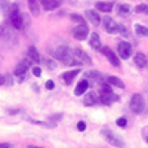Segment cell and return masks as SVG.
<instances>
[{
	"label": "cell",
	"mask_w": 148,
	"mask_h": 148,
	"mask_svg": "<svg viewBox=\"0 0 148 148\" xmlns=\"http://www.w3.org/2000/svg\"><path fill=\"white\" fill-rule=\"evenodd\" d=\"M9 21H10V25L12 28H15V30H22L24 28V16L22 14L19 12L18 6L16 5H12L9 8Z\"/></svg>",
	"instance_id": "obj_1"
},
{
	"label": "cell",
	"mask_w": 148,
	"mask_h": 148,
	"mask_svg": "<svg viewBox=\"0 0 148 148\" xmlns=\"http://www.w3.org/2000/svg\"><path fill=\"white\" fill-rule=\"evenodd\" d=\"M71 53H73V56H74V59L77 61V64H80V65H92V59H90V56L86 53V52H83L80 47H73L71 49Z\"/></svg>",
	"instance_id": "obj_2"
},
{
	"label": "cell",
	"mask_w": 148,
	"mask_h": 148,
	"mask_svg": "<svg viewBox=\"0 0 148 148\" xmlns=\"http://www.w3.org/2000/svg\"><path fill=\"white\" fill-rule=\"evenodd\" d=\"M102 135H104V138L107 139L108 144L114 145V147H119V148L125 147V141H123L120 136H117L114 132H111L110 129H104V130H102Z\"/></svg>",
	"instance_id": "obj_3"
},
{
	"label": "cell",
	"mask_w": 148,
	"mask_h": 148,
	"mask_svg": "<svg viewBox=\"0 0 148 148\" xmlns=\"http://www.w3.org/2000/svg\"><path fill=\"white\" fill-rule=\"evenodd\" d=\"M129 107H130V110L133 111L135 114H141L142 110H144V98H142V95L141 93H135L130 98Z\"/></svg>",
	"instance_id": "obj_4"
},
{
	"label": "cell",
	"mask_w": 148,
	"mask_h": 148,
	"mask_svg": "<svg viewBox=\"0 0 148 148\" xmlns=\"http://www.w3.org/2000/svg\"><path fill=\"white\" fill-rule=\"evenodd\" d=\"M30 62L31 61L28 59V58H25V59H22L21 62L15 67V70H14V74L18 77V80L19 82H24L25 80V73H27V70H28V67H30Z\"/></svg>",
	"instance_id": "obj_5"
},
{
	"label": "cell",
	"mask_w": 148,
	"mask_h": 148,
	"mask_svg": "<svg viewBox=\"0 0 148 148\" xmlns=\"http://www.w3.org/2000/svg\"><path fill=\"white\" fill-rule=\"evenodd\" d=\"M88 36H89V28L86 24H79L77 27L73 28V37L76 40H84L88 39Z\"/></svg>",
	"instance_id": "obj_6"
},
{
	"label": "cell",
	"mask_w": 148,
	"mask_h": 148,
	"mask_svg": "<svg viewBox=\"0 0 148 148\" xmlns=\"http://www.w3.org/2000/svg\"><path fill=\"white\" fill-rule=\"evenodd\" d=\"M99 101H101V104H104V105H111V104L116 102V101H120V96L114 95L113 92H101Z\"/></svg>",
	"instance_id": "obj_7"
},
{
	"label": "cell",
	"mask_w": 148,
	"mask_h": 148,
	"mask_svg": "<svg viewBox=\"0 0 148 148\" xmlns=\"http://www.w3.org/2000/svg\"><path fill=\"white\" fill-rule=\"evenodd\" d=\"M117 49H119L120 58H123V59H127L130 56V53H132V46L127 42H120L119 46H117Z\"/></svg>",
	"instance_id": "obj_8"
},
{
	"label": "cell",
	"mask_w": 148,
	"mask_h": 148,
	"mask_svg": "<svg viewBox=\"0 0 148 148\" xmlns=\"http://www.w3.org/2000/svg\"><path fill=\"white\" fill-rule=\"evenodd\" d=\"M102 24H104V30L110 34H113V33H117V25L119 24L111 18V16H105L102 19Z\"/></svg>",
	"instance_id": "obj_9"
},
{
	"label": "cell",
	"mask_w": 148,
	"mask_h": 148,
	"mask_svg": "<svg viewBox=\"0 0 148 148\" xmlns=\"http://www.w3.org/2000/svg\"><path fill=\"white\" fill-rule=\"evenodd\" d=\"M101 51H102V53L107 56V59L110 61V64H111V65H114V67H119V65H120L119 56H117V55H116L113 51H111L110 47H102Z\"/></svg>",
	"instance_id": "obj_10"
},
{
	"label": "cell",
	"mask_w": 148,
	"mask_h": 148,
	"mask_svg": "<svg viewBox=\"0 0 148 148\" xmlns=\"http://www.w3.org/2000/svg\"><path fill=\"white\" fill-rule=\"evenodd\" d=\"M70 49L67 47V46H58L56 49H53V56L56 58V59H59V61H64L68 55H70Z\"/></svg>",
	"instance_id": "obj_11"
},
{
	"label": "cell",
	"mask_w": 148,
	"mask_h": 148,
	"mask_svg": "<svg viewBox=\"0 0 148 148\" xmlns=\"http://www.w3.org/2000/svg\"><path fill=\"white\" fill-rule=\"evenodd\" d=\"M84 79L86 80H93V82H96V83H104L105 82V79L102 77V74L99 73V71H86L84 73Z\"/></svg>",
	"instance_id": "obj_12"
},
{
	"label": "cell",
	"mask_w": 148,
	"mask_h": 148,
	"mask_svg": "<svg viewBox=\"0 0 148 148\" xmlns=\"http://www.w3.org/2000/svg\"><path fill=\"white\" fill-rule=\"evenodd\" d=\"M98 102V95L95 92H88L84 96H83V104L86 107H92Z\"/></svg>",
	"instance_id": "obj_13"
},
{
	"label": "cell",
	"mask_w": 148,
	"mask_h": 148,
	"mask_svg": "<svg viewBox=\"0 0 148 148\" xmlns=\"http://www.w3.org/2000/svg\"><path fill=\"white\" fill-rule=\"evenodd\" d=\"M88 88H89V82L86 80V79H83V80H80V82H79V84L76 86V89H74V93H76L77 96L84 95V93H86V90H88Z\"/></svg>",
	"instance_id": "obj_14"
},
{
	"label": "cell",
	"mask_w": 148,
	"mask_h": 148,
	"mask_svg": "<svg viewBox=\"0 0 148 148\" xmlns=\"http://www.w3.org/2000/svg\"><path fill=\"white\" fill-rule=\"evenodd\" d=\"M90 46L95 49V51H101L102 49V45H101V37L98 33H92L90 34V40H89Z\"/></svg>",
	"instance_id": "obj_15"
},
{
	"label": "cell",
	"mask_w": 148,
	"mask_h": 148,
	"mask_svg": "<svg viewBox=\"0 0 148 148\" xmlns=\"http://www.w3.org/2000/svg\"><path fill=\"white\" fill-rule=\"evenodd\" d=\"M84 15H86V18H88V19L93 24V25H99V24H101V16L98 15L95 10H90V9H89V10L84 12Z\"/></svg>",
	"instance_id": "obj_16"
},
{
	"label": "cell",
	"mask_w": 148,
	"mask_h": 148,
	"mask_svg": "<svg viewBox=\"0 0 148 148\" xmlns=\"http://www.w3.org/2000/svg\"><path fill=\"white\" fill-rule=\"evenodd\" d=\"M113 8H114L113 2H98L96 3V9L99 12H104V14H110L113 10Z\"/></svg>",
	"instance_id": "obj_17"
},
{
	"label": "cell",
	"mask_w": 148,
	"mask_h": 148,
	"mask_svg": "<svg viewBox=\"0 0 148 148\" xmlns=\"http://www.w3.org/2000/svg\"><path fill=\"white\" fill-rule=\"evenodd\" d=\"M31 62H34V64H39L40 61H42V56L39 55V52L36 51V47L34 46H30L28 47V56H27Z\"/></svg>",
	"instance_id": "obj_18"
},
{
	"label": "cell",
	"mask_w": 148,
	"mask_h": 148,
	"mask_svg": "<svg viewBox=\"0 0 148 148\" xmlns=\"http://www.w3.org/2000/svg\"><path fill=\"white\" fill-rule=\"evenodd\" d=\"M79 73H80V70H71V71H67V73H64L62 79H64V82H65L67 84H71L73 80L79 76Z\"/></svg>",
	"instance_id": "obj_19"
},
{
	"label": "cell",
	"mask_w": 148,
	"mask_h": 148,
	"mask_svg": "<svg viewBox=\"0 0 148 148\" xmlns=\"http://www.w3.org/2000/svg\"><path fill=\"white\" fill-rule=\"evenodd\" d=\"M133 61H135V64H136V67H139V68H144V67L147 65V56H145L142 52L135 53Z\"/></svg>",
	"instance_id": "obj_20"
},
{
	"label": "cell",
	"mask_w": 148,
	"mask_h": 148,
	"mask_svg": "<svg viewBox=\"0 0 148 148\" xmlns=\"http://www.w3.org/2000/svg\"><path fill=\"white\" fill-rule=\"evenodd\" d=\"M105 82L111 86H116V88H120V89H125V83H123L119 77H114V76H108L105 77Z\"/></svg>",
	"instance_id": "obj_21"
},
{
	"label": "cell",
	"mask_w": 148,
	"mask_h": 148,
	"mask_svg": "<svg viewBox=\"0 0 148 148\" xmlns=\"http://www.w3.org/2000/svg\"><path fill=\"white\" fill-rule=\"evenodd\" d=\"M28 6L33 15H39L40 14V0H28Z\"/></svg>",
	"instance_id": "obj_22"
},
{
	"label": "cell",
	"mask_w": 148,
	"mask_h": 148,
	"mask_svg": "<svg viewBox=\"0 0 148 148\" xmlns=\"http://www.w3.org/2000/svg\"><path fill=\"white\" fill-rule=\"evenodd\" d=\"M116 9H117V14H120V15H127V14H130V6H129V5H125V3H119V5L116 6Z\"/></svg>",
	"instance_id": "obj_23"
},
{
	"label": "cell",
	"mask_w": 148,
	"mask_h": 148,
	"mask_svg": "<svg viewBox=\"0 0 148 148\" xmlns=\"http://www.w3.org/2000/svg\"><path fill=\"white\" fill-rule=\"evenodd\" d=\"M9 36H10V30H9V27L3 25V24H0V40H6Z\"/></svg>",
	"instance_id": "obj_24"
},
{
	"label": "cell",
	"mask_w": 148,
	"mask_h": 148,
	"mask_svg": "<svg viewBox=\"0 0 148 148\" xmlns=\"http://www.w3.org/2000/svg\"><path fill=\"white\" fill-rule=\"evenodd\" d=\"M42 61H43V64H45V67H46L47 70H55V68H56V62H55L53 59H51V58H43Z\"/></svg>",
	"instance_id": "obj_25"
},
{
	"label": "cell",
	"mask_w": 148,
	"mask_h": 148,
	"mask_svg": "<svg viewBox=\"0 0 148 148\" xmlns=\"http://www.w3.org/2000/svg\"><path fill=\"white\" fill-rule=\"evenodd\" d=\"M135 31H136L138 36H148V28L141 25V24H136V25H135Z\"/></svg>",
	"instance_id": "obj_26"
},
{
	"label": "cell",
	"mask_w": 148,
	"mask_h": 148,
	"mask_svg": "<svg viewBox=\"0 0 148 148\" xmlns=\"http://www.w3.org/2000/svg\"><path fill=\"white\" fill-rule=\"evenodd\" d=\"M135 10H136L138 14H145V15H148V5L141 3V5L136 6V9H135Z\"/></svg>",
	"instance_id": "obj_27"
},
{
	"label": "cell",
	"mask_w": 148,
	"mask_h": 148,
	"mask_svg": "<svg viewBox=\"0 0 148 148\" xmlns=\"http://www.w3.org/2000/svg\"><path fill=\"white\" fill-rule=\"evenodd\" d=\"M71 21H74V22H77V24H86L84 22V18L82 16V15H77V14H71Z\"/></svg>",
	"instance_id": "obj_28"
},
{
	"label": "cell",
	"mask_w": 148,
	"mask_h": 148,
	"mask_svg": "<svg viewBox=\"0 0 148 148\" xmlns=\"http://www.w3.org/2000/svg\"><path fill=\"white\" fill-rule=\"evenodd\" d=\"M59 5H61L59 0H51V2H49V5H47V8H46V10H53V9H56Z\"/></svg>",
	"instance_id": "obj_29"
},
{
	"label": "cell",
	"mask_w": 148,
	"mask_h": 148,
	"mask_svg": "<svg viewBox=\"0 0 148 148\" xmlns=\"http://www.w3.org/2000/svg\"><path fill=\"white\" fill-rule=\"evenodd\" d=\"M117 126H120V127H126V126H127V120H126V117H120V119H117Z\"/></svg>",
	"instance_id": "obj_30"
},
{
	"label": "cell",
	"mask_w": 148,
	"mask_h": 148,
	"mask_svg": "<svg viewBox=\"0 0 148 148\" xmlns=\"http://www.w3.org/2000/svg\"><path fill=\"white\" fill-rule=\"evenodd\" d=\"M117 31H119L123 37H127V36H129V31H127L125 27H123V25H117Z\"/></svg>",
	"instance_id": "obj_31"
},
{
	"label": "cell",
	"mask_w": 148,
	"mask_h": 148,
	"mask_svg": "<svg viewBox=\"0 0 148 148\" xmlns=\"http://www.w3.org/2000/svg\"><path fill=\"white\" fill-rule=\"evenodd\" d=\"M45 88H46V89H49V90H52V89L55 88V83H53L52 80H47V82L45 83Z\"/></svg>",
	"instance_id": "obj_32"
},
{
	"label": "cell",
	"mask_w": 148,
	"mask_h": 148,
	"mask_svg": "<svg viewBox=\"0 0 148 148\" xmlns=\"http://www.w3.org/2000/svg\"><path fill=\"white\" fill-rule=\"evenodd\" d=\"M33 74L36 77H40L42 76V70H40V67H33Z\"/></svg>",
	"instance_id": "obj_33"
},
{
	"label": "cell",
	"mask_w": 148,
	"mask_h": 148,
	"mask_svg": "<svg viewBox=\"0 0 148 148\" xmlns=\"http://www.w3.org/2000/svg\"><path fill=\"white\" fill-rule=\"evenodd\" d=\"M77 129H79L80 132L86 130V123H84V121H79V123H77Z\"/></svg>",
	"instance_id": "obj_34"
},
{
	"label": "cell",
	"mask_w": 148,
	"mask_h": 148,
	"mask_svg": "<svg viewBox=\"0 0 148 148\" xmlns=\"http://www.w3.org/2000/svg\"><path fill=\"white\" fill-rule=\"evenodd\" d=\"M5 84H9V86H10V84H14V80H12L9 76H6V77H5Z\"/></svg>",
	"instance_id": "obj_35"
},
{
	"label": "cell",
	"mask_w": 148,
	"mask_h": 148,
	"mask_svg": "<svg viewBox=\"0 0 148 148\" xmlns=\"http://www.w3.org/2000/svg\"><path fill=\"white\" fill-rule=\"evenodd\" d=\"M0 148H14L10 144H8V142H3V144H0Z\"/></svg>",
	"instance_id": "obj_36"
},
{
	"label": "cell",
	"mask_w": 148,
	"mask_h": 148,
	"mask_svg": "<svg viewBox=\"0 0 148 148\" xmlns=\"http://www.w3.org/2000/svg\"><path fill=\"white\" fill-rule=\"evenodd\" d=\"M49 2H51V0H40V3L43 5V8H45V9L47 8V5H49Z\"/></svg>",
	"instance_id": "obj_37"
},
{
	"label": "cell",
	"mask_w": 148,
	"mask_h": 148,
	"mask_svg": "<svg viewBox=\"0 0 148 148\" xmlns=\"http://www.w3.org/2000/svg\"><path fill=\"white\" fill-rule=\"evenodd\" d=\"M51 119H52V120H55V121H56V120H61V119H62V114H56V116H52Z\"/></svg>",
	"instance_id": "obj_38"
},
{
	"label": "cell",
	"mask_w": 148,
	"mask_h": 148,
	"mask_svg": "<svg viewBox=\"0 0 148 148\" xmlns=\"http://www.w3.org/2000/svg\"><path fill=\"white\" fill-rule=\"evenodd\" d=\"M2 84H5V77L0 76V86H2Z\"/></svg>",
	"instance_id": "obj_39"
},
{
	"label": "cell",
	"mask_w": 148,
	"mask_h": 148,
	"mask_svg": "<svg viewBox=\"0 0 148 148\" xmlns=\"http://www.w3.org/2000/svg\"><path fill=\"white\" fill-rule=\"evenodd\" d=\"M28 148H42V147H28Z\"/></svg>",
	"instance_id": "obj_40"
},
{
	"label": "cell",
	"mask_w": 148,
	"mask_h": 148,
	"mask_svg": "<svg viewBox=\"0 0 148 148\" xmlns=\"http://www.w3.org/2000/svg\"><path fill=\"white\" fill-rule=\"evenodd\" d=\"M147 142H148V136H147Z\"/></svg>",
	"instance_id": "obj_41"
}]
</instances>
